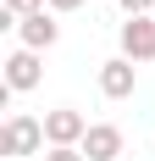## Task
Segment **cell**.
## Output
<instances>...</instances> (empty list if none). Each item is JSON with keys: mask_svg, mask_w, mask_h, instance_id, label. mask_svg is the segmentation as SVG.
Returning <instances> with one entry per match:
<instances>
[{"mask_svg": "<svg viewBox=\"0 0 155 161\" xmlns=\"http://www.w3.org/2000/svg\"><path fill=\"white\" fill-rule=\"evenodd\" d=\"M50 139H45V117H28V111H11L6 128H0V156H39Z\"/></svg>", "mask_w": 155, "mask_h": 161, "instance_id": "cell-1", "label": "cell"}, {"mask_svg": "<svg viewBox=\"0 0 155 161\" xmlns=\"http://www.w3.org/2000/svg\"><path fill=\"white\" fill-rule=\"evenodd\" d=\"M133 83H139V67L127 61V56L100 61V95H105V100H127V95H133Z\"/></svg>", "mask_w": 155, "mask_h": 161, "instance_id": "cell-3", "label": "cell"}, {"mask_svg": "<svg viewBox=\"0 0 155 161\" xmlns=\"http://www.w3.org/2000/svg\"><path fill=\"white\" fill-rule=\"evenodd\" d=\"M17 33H22V50H50L56 39H61V22H56V11H33V17H22L17 22Z\"/></svg>", "mask_w": 155, "mask_h": 161, "instance_id": "cell-6", "label": "cell"}, {"mask_svg": "<svg viewBox=\"0 0 155 161\" xmlns=\"http://www.w3.org/2000/svg\"><path fill=\"white\" fill-rule=\"evenodd\" d=\"M39 78H45V67H39L33 50H11V56H6V89H11V95L39 89Z\"/></svg>", "mask_w": 155, "mask_h": 161, "instance_id": "cell-5", "label": "cell"}, {"mask_svg": "<svg viewBox=\"0 0 155 161\" xmlns=\"http://www.w3.org/2000/svg\"><path fill=\"white\" fill-rule=\"evenodd\" d=\"M0 11H11L17 22H22V17H33V11H50V0H0Z\"/></svg>", "mask_w": 155, "mask_h": 161, "instance_id": "cell-8", "label": "cell"}, {"mask_svg": "<svg viewBox=\"0 0 155 161\" xmlns=\"http://www.w3.org/2000/svg\"><path fill=\"white\" fill-rule=\"evenodd\" d=\"M89 117L83 111H72V106H56V111H45V139H50V150H78L83 139H89Z\"/></svg>", "mask_w": 155, "mask_h": 161, "instance_id": "cell-2", "label": "cell"}, {"mask_svg": "<svg viewBox=\"0 0 155 161\" xmlns=\"http://www.w3.org/2000/svg\"><path fill=\"white\" fill-rule=\"evenodd\" d=\"M78 6H83V0H50V11H56V17H67V11H78Z\"/></svg>", "mask_w": 155, "mask_h": 161, "instance_id": "cell-11", "label": "cell"}, {"mask_svg": "<svg viewBox=\"0 0 155 161\" xmlns=\"http://www.w3.org/2000/svg\"><path fill=\"white\" fill-rule=\"evenodd\" d=\"M45 161H89L83 150H45Z\"/></svg>", "mask_w": 155, "mask_h": 161, "instance_id": "cell-10", "label": "cell"}, {"mask_svg": "<svg viewBox=\"0 0 155 161\" xmlns=\"http://www.w3.org/2000/svg\"><path fill=\"white\" fill-rule=\"evenodd\" d=\"M127 17H155V0H116Z\"/></svg>", "mask_w": 155, "mask_h": 161, "instance_id": "cell-9", "label": "cell"}, {"mask_svg": "<svg viewBox=\"0 0 155 161\" xmlns=\"http://www.w3.org/2000/svg\"><path fill=\"white\" fill-rule=\"evenodd\" d=\"M122 56L127 61H155V17H127L122 22Z\"/></svg>", "mask_w": 155, "mask_h": 161, "instance_id": "cell-4", "label": "cell"}, {"mask_svg": "<svg viewBox=\"0 0 155 161\" xmlns=\"http://www.w3.org/2000/svg\"><path fill=\"white\" fill-rule=\"evenodd\" d=\"M78 150H83L89 161H116V156H122V128H116V122H94L89 139H83Z\"/></svg>", "mask_w": 155, "mask_h": 161, "instance_id": "cell-7", "label": "cell"}]
</instances>
